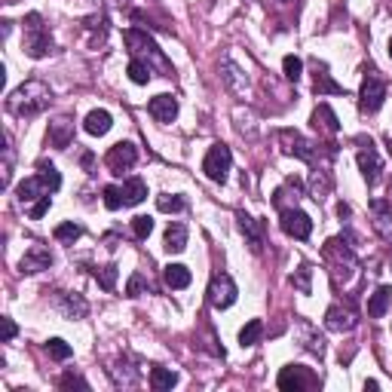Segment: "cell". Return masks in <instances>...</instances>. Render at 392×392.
<instances>
[{"instance_id":"obj_18","label":"cell","mask_w":392,"mask_h":392,"mask_svg":"<svg viewBox=\"0 0 392 392\" xmlns=\"http://www.w3.org/2000/svg\"><path fill=\"white\" fill-rule=\"evenodd\" d=\"M163 249L168 251V255H178V251L187 249V227L184 224H168L166 227V236H163Z\"/></svg>"},{"instance_id":"obj_1","label":"cell","mask_w":392,"mask_h":392,"mask_svg":"<svg viewBox=\"0 0 392 392\" xmlns=\"http://www.w3.org/2000/svg\"><path fill=\"white\" fill-rule=\"evenodd\" d=\"M49 102H52L49 86L40 83V80H28V83H22L10 98H6V111H10L13 117L28 120V117H37L40 111H46Z\"/></svg>"},{"instance_id":"obj_23","label":"cell","mask_w":392,"mask_h":392,"mask_svg":"<svg viewBox=\"0 0 392 392\" xmlns=\"http://www.w3.org/2000/svg\"><path fill=\"white\" fill-rule=\"evenodd\" d=\"M58 306H61V313H65L68 319H83L89 313V304L83 301L80 295H61L58 291Z\"/></svg>"},{"instance_id":"obj_6","label":"cell","mask_w":392,"mask_h":392,"mask_svg":"<svg viewBox=\"0 0 392 392\" xmlns=\"http://www.w3.org/2000/svg\"><path fill=\"white\" fill-rule=\"evenodd\" d=\"M279 141H282V150L288 157H297L304 163H310L313 168H319V148L313 141H306L301 132H291V129H282L279 132Z\"/></svg>"},{"instance_id":"obj_43","label":"cell","mask_w":392,"mask_h":392,"mask_svg":"<svg viewBox=\"0 0 392 392\" xmlns=\"http://www.w3.org/2000/svg\"><path fill=\"white\" fill-rule=\"evenodd\" d=\"M104 205L111 212L123 209V199H120V187H104Z\"/></svg>"},{"instance_id":"obj_35","label":"cell","mask_w":392,"mask_h":392,"mask_svg":"<svg viewBox=\"0 0 392 392\" xmlns=\"http://www.w3.org/2000/svg\"><path fill=\"white\" fill-rule=\"evenodd\" d=\"M46 352H49V359H56V362H65V359L74 356V350L68 347L65 340H58V337H52V340L46 343Z\"/></svg>"},{"instance_id":"obj_34","label":"cell","mask_w":392,"mask_h":392,"mask_svg":"<svg viewBox=\"0 0 392 392\" xmlns=\"http://www.w3.org/2000/svg\"><path fill=\"white\" fill-rule=\"evenodd\" d=\"M83 236V227L80 224H74V221H65V224H58L56 227V240L58 242H68V245H74L77 240Z\"/></svg>"},{"instance_id":"obj_39","label":"cell","mask_w":392,"mask_h":392,"mask_svg":"<svg viewBox=\"0 0 392 392\" xmlns=\"http://www.w3.org/2000/svg\"><path fill=\"white\" fill-rule=\"evenodd\" d=\"M153 230V221L148 218V214H138V218H132V233L138 236V240H148Z\"/></svg>"},{"instance_id":"obj_10","label":"cell","mask_w":392,"mask_h":392,"mask_svg":"<svg viewBox=\"0 0 392 392\" xmlns=\"http://www.w3.org/2000/svg\"><path fill=\"white\" fill-rule=\"evenodd\" d=\"M356 159H359V168H362L365 181L368 184H377L380 181V172H383V163H380V153H377V148H374L371 138H359Z\"/></svg>"},{"instance_id":"obj_42","label":"cell","mask_w":392,"mask_h":392,"mask_svg":"<svg viewBox=\"0 0 392 392\" xmlns=\"http://www.w3.org/2000/svg\"><path fill=\"white\" fill-rule=\"evenodd\" d=\"M144 288H150V282L144 279L141 273H135L132 279H129V285H126V295H129V297H138V295H141Z\"/></svg>"},{"instance_id":"obj_46","label":"cell","mask_w":392,"mask_h":392,"mask_svg":"<svg viewBox=\"0 0 392 392\" xmlns=\"http://www.w3.org/2000/svg\"><path fill=\"white\" fill-rule=\"evenodd\" d=\"M365 389H371V392H377V389H380V383H377V380H365Z\"/></svg>"},{"instance_id":"obj_21","label":"cell","mask_w":392,"mask_h":392,"mask_svg":"<svg viewBox=\"0 0 392 392\" xmlns=\"http://www.w3.org/2000/svg\"><path fill=\"white\" fill-rule=\"evenodd\" d=\"M313 89H316L319 95H347V89H343L340 83H334L331 74H328L319 61H316V80H313Z\"/></svg>"},{"instance_id":"obj_11","label":"cell","mask_w":392,"mask_h":392,"mask_svg":"<svg viewBox=\"0 0 392 392\" xmlns=\"http://www.w3.org/2000/svg\"><path fill=\"white\" fill-rule=\"evenodd\" d=\"M282 233L291 236V240H310V233H313V218L306 212L301 209H282Z\"/></svg>"},{"instance_id":"obj_8","label":"cell","mask_w":392,"mask_h":392,"mask_svg":"<svg viewBox=\"0 0 392 392\" xmlns=\"http://www.w3.org/2000/svg\"><path fill=\"white\" fill-rule=\"evenodd\" d=\"M383 98H386V83H383L374 71H365L362 92H359V107H362L365 113H377Z\"/></svg>"},{"instance_id":"obj_45","label":"cell","mask_w":392,"mask_h":392,"mask_svg":"<svg viewBox=\"0 0 392 392\" xmlns=\"http://www.w3.org/2000/svg\"><path fill=\"white\" fill-rule=\"evenodd\" d=\"M337 214H340V218H350V205L340 203V205H337Z\"/></svg>"},{"instance_id":"obj_16","label":"cell","mask_w":392,"mask_h":392,"mask_svg":"<svg viewBox=\"0 0 392 392\" xmlns=\"http://www.w3.org/2000/svg\"><path fill=\"white\" fill-rule=\"evenodd\" d=\"M325 325L331 328V331H352V328L359 325V319H356V313H352L350 306L334 304L331 310L325 313Z\"/></svg>"},{"instance_id":"obj_13","label":"cell","mask_w":392,"mask_h":392,"mask_svg":"<svg viewBox=\"0 0 392 392\" xmlns=\"http://www.w3.org/2000/svg\"><path fill=\"white\" fill-rule=\"evenodd\" d=\"M49 267H52V251L46 249V245L34 242V245H31V249L25 251V258H22L19 270H22V273H40V270H49Z\"/></svg>"},{"instance_id":"obj_19","label":"cell","mask_w":392,"mask_h":392,"mask_svg":"<svg viewBox=\"0 0 392 392\" xmlns=\"http://www.w3.org/2000/svg\"><path fill=\"white\" fill-rule=\"evenodd\" d=\"M389 304H392V288H389V285H380L371 297H368V316H371V319L386 316Z\"/></svg>"},{"instance_id":"obj_12","label":"cell","mask_w":392,"mask_h":392,"mask_svg":"<svg viewBox=\"0 0 392 392\" xmlns=\"http://www.w3.org/2000/svg\"><path fill=\"white\" fill-rule=\"evenodd\" d=\"M104 163H107V168H111L113 175L129 172V168H132V166L138 163V148H135L132 141H117L111 150H107Z\"/></svg>"},{"instance_id":"obj_22","label":"cell","mask_w":392,"mask_h":392,"mask_svg":"<svg viewBox=\"0 0 392 392\" xmlns=\"http://www.w3.org/2000/svg\"><path fill=\"white\" fill-rule=\"evenodd\" d=\"M144 196H148V184H144L141 178H129V181L120 187L123 205H138V203H144Z\"/></svg>"},{"instance_id":"obj_24","label":"cell","mask_w":392,"mask_h":392,"mask_svg":"<svg viewBox=\"0 0 392 392\" xmlns=\"http://www.w3.org/2000/svg\"><path fill=\"white\" fill-rule=\"evenodd\" d=\"M374 224L386 240L392 242V203H383V199H374Z\"/></svg>"},{"instance_id":"obj_44","label":"cell","mask_w":392,"mask_h":392,"mask_svg":"<svg viewBox=\"0 0 392 392\" xmlns=\"http://www.w3.org/2000/svg\"><path fill=\"white\" fill-rule=\"evenodd\" d=\"M15 331H19V328H15V322H13L10 316H3V319H0V340H3V343H10L13 337H15Z\"/></svg>"},{"instance_id":"obj_32","label":"cell","mask_w":392,"mask_h":392,"mask_svg":"<svg viewBox=\"0 0 392 392\" xmlns=\"http://www.w3.org/2000/svg\"><path fill=\"white\" fill-rule=\"evenodd\" d=\"M310 187H313V199H325V194L331 190V178H328V168H313V178H310Z\"/></svg>"},{"instance_id":"obj_30","label":"cell","mask_w":392,"mask_h":392,"mask_svg":"<svg viewBox=\"0 0 392 392\" xmlns=\"http://www.w3.org/2000/svg\"><path fill=\"white\" fill-rule=\"evenodd\" d=\"M260 337H264V322H260V319H251L249 325H245L242 331H240V343H242V350H245V347H258Z\"/></svg>"},{"instance_id":"obj_9","label":"cell","mask_w":392,"mask_h":392,"mask_svg":"<svg viewBox=\"0 0 392 392\" xmlns=\"http://www.w3.org/2000/svg\"><path fill=\"white\" fill-rule=\"evenodd\" d=\"M279 389L282 392H304V389H316L319 386V377L316 374H310L306 368L301 365H288L279 371Z\"/></svg>"},{"instance_id":"obj_5","label":"cell","mask_w":392,"mask_h":392,"mask_svg":"<svg viewBox=\"0 0 392 392\" xmlns=\"http://www.w3.org/2000/svg\"><path fill=\"white\" fill-rule=\"evenodd\" d=\"M230 166H233V153H230L227 144H212L209 153H205V159H203L205 178L214 181V184H224Z\"/></svg>"},{"instance_id":"obj_25","label":"cell","mask_w":392,"mask_h":392,"mask_svg":"<svg viewBox=\"0 0 392 392\" xmlns=\"http://www.w3.org/2000/svg\"><path fill=\"white\" fill-rule=\"evenodd\" d=\"M313 126H316V129H325L328 135H337V132H340V123H337V113H334L328 104H319L316 111H313Z\"/></svg>"},{"instance_id":"obj_20","label":"cell","mask_w":392,"mask_h":392,"mask_svg":"<svg viewBox=\"0 0 392 392\" xmlns=\"http://www.w3.org/2000/svg\"><path fill=\"white\" fill-rule=\"evenodd\" d=\"M43 194H49L46 190V184L37 178V175H31V178H25L15 187V196H19V203H34V199H40Z\"/></svg>"},{"instance_id":"obj_28","label":"cell","mask_w":392,"mask_h":392,"mask_svg":"<svg viewBox=\"0 0 392 392\" xmlns=\"http://www.w3.org/2000/svg\"><path fill=\"white\" fill-rule=\"evenodd\" d=\"M163 276H166L168 288H187L190 285V270L187 267H181V264H168Z\"/></svg>"},{"instance_id":"obj_47","label":"cell","mask_w":392,"mask_h":392,"mask_svg":"<svg viewBox=\"0 0 392 392\" xmlns=\"http://www.w3.org/2000/svg\"><path fill=\"white\" fill-rule=\"evenodd\" d=\"M386 150H389V157H392V141H386Z\"/></svg>"},{"instance_id":"obj_48","label":"cell","mask_w":392,"mask_h":392,"mask_svg":"<svg viewBox=\"0 0 392 392\" xmlns=\"http://www.w3.org/2000/svg\"><path fill=\"white\" fill-rule=\"evenodd\" d=\"M389 203H392V181H389Z\"/></svg>"},{"instance_id":"obj_17","label":"cell","mask_w":392,"mask_h":392,"mask_svg":"<svg viewBox=\"0 0 392 392\" xmlns=\"http://www.w3.org/2000/svg\"><path fill=\"white\" fill-rule=\"evenodd\" d=\"M46 138H49L52 148L65 150L68 144L74 141V123H71V117H61V120L52 123V126H49V135H46Z\"/></svg>"},{"instance_id":"obj_4","label":"cell","mask_w":392,"mask_h":392,"mask_svg":"<svg viewBox=\"0 0 392 392\" xmlns=\"http://www.w3.org/2000/svg\"><path fill=\"white\" fill-rule=\"evenodd\" d=\"M325 260L331 264L334 279H340V273H343V279H347L350 270L356 267V255H352L350 240H343V236H337V240H328V242H325Z\"/></svg>"},{"instance_id":"obj_49","label":"cell","mask_w":392,"mask_h":392,"mask_svg":"<svg viewBox=\"0 0 392 392\" xmlns=\"http://www.w3.org/2000/svg\"><path fill=\"white\" fill-rule=\"evenodd\" d=\"M389 56H392V40H389Z\"/></svg>"},{"instance_id":"obj_41","label":"cell","mask_w":392,"mask_h":392,"mask_svg":"<svg viewBox=\"0 0 392 392\" xmlns=\"http://www.w3.org/2000/svg\"><path fill=\"white\" fill-rule=\"evenodd\" d=\"M58 386H61V389H83V392H86V389H89V383L83 380L80 374H65V377L58 380Z\"/></svg>"},{"instance_id":"obj_3","label":"cell","mask_w":392,"mask_h":392,"mask_svg":"<svg viewBox=\"0 0 392 392\" xmlns=\"http://www.w3.org/2000/svg\"><path fill=\"white\" fill-rule=\"evenodd\" d=\"M22 25H25V52H28V56L31 58L49 56V52H52V37H49V31H46L40 15L31 13Z\"/></svg>"},{"instance_id":"obj_40","label":"cell","mask_w":392,"mask_h":392,"mask_svg":"<svg viewBox=\"0 0 392 392\" xmlns=\"http://www.w3.org/2000/svg\"><path fill=\"white\" fill-rule=\"evenodd\" d=\"M49 205H52V194H43V196L37 199L34 205H31V212H28V214H31V218H34V221H40L43 214L49 212Z\"/></svg>"},{"instance_id":"obj_14","label":"cell","mask_w":392,"mask_h":392,"mask_svg":"<svg viewBox=\"0 0 392 392\" xmlns=\"http://www.w3.org/2000/svg\"><path fill=\"white\" fill-rule=\"evenodd\" d=\"M236 221H240V230L245 233V240H249L251 251L260 255V249H264V224L255 221L251 214H245V212H236Z\"/></svg>"},{"instance_id":"obj_15","label":"cell","mask_w":392,"mask_h":392,"mask_svg":"<svg viewBox=\"0 0 392 392\" xmlns=\"http://www.w3.org/2000/svg\"><path fill=\"white\" fill-rule=\"evenodd\" d=\"M148 111H150V117L157 120V123H172L175 117H178V98L175 95H157V98H150V104H148Z\"/></svg>"},{"instance_id":"obj_29","label":"cell","mask_w":392,"mask_h":392,"mask_svg":"<svg viewBox=\"0 0 392 392\" xmlns=\"http://www.w3.org/2000/svg\"><path fill=\"white\" fill-rule=\"evenodd\" d=\"M175 383H178V374H175V371H168V368H150V386L157 392L172 389Z\"/></svg>"},{"instance_id":"obj_26","label":"cell","mask_w":392,"mask_h":392,"mask_svg":"<svg viewBox=\"0 0 392 392\" xmlns=\"http://www.w3.org/2000/svg\"><path fill=\"white\" fill-rule=\"evenodd\" d=\"M111 126H113V120H111V113L107 111H89L86 123H83V129H86L89 135H107L111 132Z\"/></svg>"},{"instance_id":"obj_38","label":"cell","mask_w":392,"mask_h":392,"mask_svg":"<svg viewBox=\"0 0 392 392\" xmlns=\"http://www.w3.org/2000/svg\"><path fill=\"white\" fill-rule=\"evenodd\" d=\"M157 209L159 212H181L184 209V199L175 196V194H163V196H157Z\"/></svg>"},{"instance_id":"obj_2","label":"cell","mask_w":392,"mask_h":392,"mask_svg":"<svg viewBox=\"0 0 392 392\" xmlns=\"http://www.w3.org/2000/svg\"><path fill=\"white\" fill-rule=\"evenodd\" d=\"M123 40H126L129 52H132V58H141V61H148L150 68H159V71H163V77L172 74V65H168V58L163 56V49L153 43V37L148 34V31L129 28V31H123Z\"/></svg>"},{"instance_id":"obj_27","label":"cell","mask_w":392,"mask_h":392,"mask_svg":"<svg viewBox=\"0 0 392 392\" xmlns=\"http://www.w3.org/2000/svg\"><path fill=\"white\" fill-rule=\"evenodd\" d=\"M37 178L46 184V190H49V194H56V190L61 187V175L56 172V166L46 163V159H40V163H37Z\"/></svg>"},{"instance_id":"obj_36","label":"cell","mask_w":392,"mask_h":392,"mask_svg":"<svg viewBox=\"0 0 392 392\" xmlns=\"http://www.w3.org/2000/svg\"><path fill=\"white\" fill-rule=\"evenodd\" d=\"M95 282L102 285L104 291H113V285H117V267L107 264V267H98L95 270Z\"/></svg>"},{"instance_id":"obj_31","label":"cell","mask_w":392,"mask_h":392,"mask_svg":"<svg viewBox=\"0 0 392 392\" xmlns=\"http://www.w3.org/2000/svg\"><path fill=\"white\" fill-rule=\"evenodd\" d=\"M126 74H129V80H132V83L144 86V83L153 77V68L148 65V61H141V58H132V61H129V68H126Z\"/></svg>"},{"instance_id":"obj_33","label":"cell","mask_w":392,"mask_h":392,"mask_svg":"<svg viewBox=\"0 0 392 392\" xmlns=\"http://www.w3.org/2000/svg\"><path fill=\"white\" fill-rule=\"evenodd\" d=\"M291 285L301 291V295H310V291H313V267H310V264H301V267H297V273L291 276Z\"/></svg>"},{"instance_id":"obj_7","label":"cell","mask_w":392,"mask_h":392,"mask_svg":"<svg viewBox=\"0 0 392 392\" xmlns=\"http://www.w3.org/2000/svg\"><path fill=\"white\" fill-rule=\"evenodd\" d=\"M236 297H240V288L230 279V273H214L209 282V304L214 310H227L236 304Z\"/></svg>"},{"instance_id":"obj_37","label":"cell","mask_w":392,"mask_h":392,"mask_svg":"<svg viewBox=\"0 0 392 392\" xmlns=\"http://www.w3.org/2000/svg\"><path fill=\"white\" fill-rule=\"evenodd\" d=\"M282 71H285L288 80L297 83V80H301V71H304V61L297 56H285V58H282Z\"/></svg>"}]
</instances>
